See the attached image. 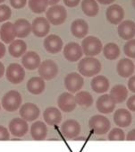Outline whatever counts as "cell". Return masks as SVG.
Instances as JSON below:
<instances>
[{
	"label": "cell",
	"mask_w": 135,
	"mask_h": 152,
	"mask_svg": "<svg viewBox=\"0 0 135 152\" xmlns=\"http://www.w3.org/2000/svg\"><path fill=\"white\" fill-rule=\"evenodd\" d=\"M5 66H4V64L0 61V78H1L3 76H4V74H5Z\"/></svg>",
	"instance_id": "obj_46"
},
{
	"label": "cell",
	"mask_w": 135,
	"mask_h": 152,
	"mask_svg": "<svg viewBox=\"0 0 135 152\" xmlns=\"http://www.w3.org/2000/svg\"><path fill=\"white\" fill-rule=\"evenodd\" d=\"M81 2V0H64V3L68 7H75Z\"/></svg>",
	"instance_id": "obj_41"
},
{
	"label": "cell",
	"mask_w": 135,
	"mask_h": 152,
	"mask_svg": "<svg viewBox=\"0 0 135 152\" xmlns=\"http://www.w3.org/2000/svg\"><path fill=\"white\" fill-rule=\"evenodd\" d=\"M82 10L87 16H95L98 13V5L96 0H83L82 2Z\"/></svg>",
	"instance_id": "obj_32"
},
{
	"label": "cell",
	"mask_w": 135,
	"mask_h": 152,
	"mask_svg": "<svg viewBox=\"0 0 135 152\" xmlns=\"http://www.w3.org/2000/svg\"><path fill=\"white\" fill-rule=\"evenodd\" d=\"M90 86L94 92L97 94H103L106 93L107 91H108L110 84H109V80L105 76L97 75L92 78L90 82Z\"/></svg>",
	"instance_id": "obj_23"
},
{
	"label": "cell",
	"mask_w": 135,
	"mask_h": 152,
	"mask_svg": "<svg viewBox=\"0 0 135 152\" xmlns=\"http://www.w3.org/2000/svg\"><path fill=\"white\" fill-rule=\"evenodd\" d=\"M131 3H132V6H133V7L135 8V0H131Z\"/></svg>",
	"instance_id": "obj_48"
},
{
	"label": "cell",
	"mask_w": 135,
	"mask_h": 152,
	"mask_svg": "<svg viewBox=\"0 0 135 152\" xmlns=\"http://www.w3.org/2000/svg\"><path fill=\"white\" fill-rule=\"evenodd\" d=\"M108 138L111 141H122L125 140V134L121 128H114L109 132Z\"/></svg>",
	"instance_id": "obj_35"
},
{
	"label": "cell",
	"mask_w": 135,
	"mask_h": 152,
	"mask_svg": "<svg viewBox=\"0 0 135 152\" xmlns=\"http://www.w3.org/2000/svg\"><path fill=\"white\" fill-rule=\"evenodd\" d=\"M126 140H129V141L135 140V129H133L131 132H129V133L126 136Z\"/></svg>",
	"instance_id": "obj_43"
},
{
	"label": "cell",
	"mask_w": 135,
	"mask_h": 152,
	"mask_svg": "<svg viewBox=\"0 0 135 152\" xmlns=\"http://www.w3.org/2000/svg\"><path fill=\"white\" fill-rule=\"evenodd\" d=\"M46 17L49 23L53 25H61L67 18V11L63 6L55 5L47 10Z\"/></svg>",
	"instance_id": "obj_5"
},
{
	"label": "cell",
	"mask_w": 135,
	"mask_h": 152,
	"mask_svg": "<svg viewBox=\"0 0 135 152\" xmlns=\"http://www.w3.org/2000/svg\"><path fill=\"white\" fill-rule=\"evenodd\" d=\"M9 132L10 133L17 138L23 137L29 131V125L27 121L22 118H14L9 124Z\"/></svg>",
	"instance_id": "obj_12"
},
{
	"label": "cell",
	"mask_w": 135,
	"mask_h": 152,
	"mask_svg": "<svg viewBox=\"0 0 135 152\" xmlns=\"http://www.w3.org/2000/svg\"><path fill=\"white\" fill-rule=\"evenodd\" d=\"M46 88L45 80L40 77H33L27 82V90L32 95H40Z\"/></svg>",
	"instance_id": "obj_24"
},
{
	"label": "cell",
	"mask_w": 135,
	"mask_h": 152,
	"mask_svg": "<svg viewBox=\"0 0 135 152\" xmlns=\"http://www.w3.org/2000/svg\"><path fill=\"white\" fill-rule=\"evenodd\" d=\"M15 31L13 23L6 22L0 28V38L5 43H11L15 40Z\"/></svg>",
	"instance_id": "obj_28"
},
{
	"label": "cell",
	"mask_w": 135,
	"mask_h": 152,
	"mask_svg": "<svg viewBox=\"0 0 135 152\" xmlns=\"http://www.w3.org/2000/svg\"><path fill=\"white\" fill-rule=\"evenodd\" d=\"M6 51V49L5 44L0 42V58H2L5 56Z\"/></svg>",
	"instance_id": "obj_44"
},
{
	"label": "cell",
	"mask_w": 135,
	"mask_h": 152,
	"mask_svg": "<svg viewBox=\"0 0 135 152\" xmlns=\"http://www.w3.org/2000/svg\"><path fill=\"white\" fill-rule=\"evenodd\" d=\"M103 53L104 56L109 59V60H114L117 58L120 55V49L117 44L114 42H109L106 44L103 48Z\"/></svg>",
	"instance_id": "obj_33"
},
{
	"label": "cell",
	"mask_w": 135,
	"mask_h": 152,
	"mask_svg": "<svg viewBox=\"0 0 135 152\" xmlns=\"http://www.w3.org/2000/svg\"><path fill=\"white\" fill-rule=\"evenodd\" d=\"M19 113L21 118L27 121H33L39 118L40 110V108L32 103H25L19 108Z\"/></svg>",
	"instance_id": "obj_11"
},
{
	"label": "cell",
	"mask_w": 135,
	"mask_h": 152,
	"mask_svg": "<svg viewBox=\"0 0 135 152\" xmlns=\"http://www.w3.org/2000/svg\"><path fill=\"white\" fill-rule=\"evenodd\" d=\"M5 1V0H0V4H1V3H3Z\"/></svg>",
	"instance_id": "obj_49"
},
{
	"label": "cell",
	"mask_w": 135,
	"mask_h": 152,
	"mask_svg": "<svg viewBox=\"0 0 135 152\" xmlns=\"http://www.w3.org/2000/svg\"><path fill=\"white\" fill-rule=\"evenodd\" d=\"M15 36L20 39H23L30 35L31 33V24L26 19H18L14 23Z\"/></svg>",
	"instance_id": "obj_26"
},
{
	"label": "cell",
	"mask_w": 135,
	"mask_h": 152,
	"mask_svg": "<svg viewBox=\"0 0 135 152\" xmlns=\"http://www.w3.org/2000/svg\"><path fill=\"white\" fill-rule=\"evenodd\" d=\"M10 139V132L6 127L0 125V141H6Z\"/></svg>",
	"instance_id": "obj_38"
},
{
	"label": "cell",
	"mask_w": 135,
	"mask_h": 152,
	"mask_svg": "<svg viewBox=\"0 0 135 152\" xmlns=\"http://www.w3.org/2000/svg\"><path fill=\"white\" fill-rule=\"evenodd\" d=\"M97 1L102 5H110V4L114 3L116 0H97Z\"/></svg>",
	"instance_id": "obj_45"
},
{
	"label": "cell",
	"mask_w": 135,
	"mask_h": 152,
	"mask_svg": "<svg viewBox=\"0 0 135 152\" xmlns=\"http://www.w3.org/2000/svg\"><path fill=\"white\" fill-rule=\"evenodd\" d=\"M6 79L10 83L14 85L20 84L23 81L25 77L24 68L18 63H12L6 69Z\"/></svg>",
	"instance_id": "obj_6"
},
{
	"label": "cell",
	"mask_w": 135,
	"mask_h": 152,
	"mask_svg": "<svg viewBox=\"0 0 135 152\" xmlns=\"http://www.w3.org/2000/svg\"><path fill=\"white\" fill-rule=\"evenodd\" d=\"M59 1H60V0H48V5H50V6H55L57 3H59Z\"/></svg>",
	"instance_id": "obj_47"
},
{
	"label": "cell",
	"mask_w": 135,
	"mask_h": 152,
	"mask_svg": "<svg viewBox=\"0 0 135 152\" xmlns=\"http://www.w3.org/2000/svg\"><path fill=\"white\" fill-rule=\"evenodd\" d=\"M50 31V23L47 18L37 17L31 23V33L37 37H44L48 34Z\"/></svg>",
	"instance_id": "obj_10"
},
{
	"label": "cell",
	"mask_w": 135,
	"mask_h": 152,
	"mask_svg": "<svg viewBox=\"0 0 135 152\" xmlns=\"http://www.w3.org/2000/svg\"><path fill=\"white\" fill-rule=\"evenodd\" d=\"M116 71L122 77H130L134 71V65L130 58H122L116 66Z\"/></svg>",
	"instance_id": "obj_27"
},
{
	"label": "cell",
	"mask_w": 135,
	"mask_h": 152,
	"mask_svg": "<svg viewBox=\"0 0 135 152\" xmlns=\"http://www.w3.org/2000/svg\"><path fill=\"white\" fill-rule=\"evenodd\" d=\"M128 88L130 89L131 92L135 93V76H132L130 77L128 81Z\"/></svg>",
	"instance_id": "obj_42"
},
{
	"label": "cell",
	"mask_w": 135,
	"mask_h": 152,
	"mask_svg": "<svg viewBox=\"0 0 135 152\" xmlns=\"http://www.w3.org/2000/svg\"><path fill=\"white\" fill-rule=\"evenodd\" d=\"M64 43L62 39L56 34H51L44 40V48L51 54H56L63 49Z\"/></svg>",
	"instance_id": "obj_19"
},
{
	"label": "cell",
	"mask_w": 135,
	"mask_h": 152,
	"mask_svg": "<svg viewBox=\"0 0 135 152\" xmlns=\"http://www.w3.org/2000/svg\"><path fill=\"white\" fill-rule=\"evenodd\" d=\"M12 15L10 7L6 5H0V23L7 21Z\"/></svg>",
	"instance_id": "obj_37"
},
{
	"label": "cell",
	"mask_w": 135,
	"mask_h": 152,
	"mask_svg": "<svg viewBox=\"0 0 135 152\" xmlns=\"http://www.w3.org/2000/svg\"><path fill=\"white\" fill-rule=\"evenodd\" d=\"M84 80L81 74L77 72L69 73L64 78V86L70 93H77L83 86Z\"/></svg>",
	"instance_id": "obj_9"
},
{
	"label": "cell",
	"mask_w": 135,
	"mask_h": 152,
	"mask_svg": "<svg viewBox=\"0 0 135 152\" xmlns=\"http://www.w3.org/2000/svg\"><path fill=\"white\" fill-rule=\"evenodd\" d=\"M118 35L123 40H131L135 36V23L131 20H125L118 25Z\"/></svg>",
	"instance_id": "obj_18"
},
{
	"label": "cell",
	"mask_w": 135,
	"mask_h": 152,
	"mask_svg": "<svg viewBox=\"0 0 135 152\" xmlns=\"http://www.w3.org/2000/svg\"><path fill=\"white\" fill-rule=\"evenodd\" d=\"M113 119L116 125L120 128H126L130 126L132 121V116L130 111L123 108L117 109L114 113Z\"/></svg>",
	"instance_id": "obj_17"
},
{
	"label": "cell",
	"mask_w": 135,
	"mask_h": 152,
	"mask_svg": "<svg viewBox=\"0 0 135 152\" xmlns=\"http://www.w3.org/2000/svg\"><path fill=\"white\" fill-rule=\"evenodd\" d=\"M126 105H127V108H128L130 111L135 112V95L130 96V98L127 100Z\"/></svg>",
	"instance_id": "obj_40"
},
{
	"label": "cell",
	"mask_w": 135,
	"mask_h": 152,
	"mask_svg": "<svg viewBox=\"0 0 135 152\" xmlns=\"http://www.w3.org/2000/svg\"><path fill=\"white\" fill-rule=\"evenodd\" d=\"M110 96L116 104L123 103L128 97V89L123 85H116L110 90Z\"/></svg>",
	"instance_id": "obj_30"
},
{
	"label": "cell",
	"mask_w": 135,
	"mask_h": 152,
	"mask_svg": "<svg viewBox=\"0 0 135 152\" xmlns=\"http://www.w3.org/2000/svg\"><path fill=\"white\" fill-rule=\"evenodd\" d=\"M29 7L35 14L44 13L48 6V0H29Z\"/></svg>",
	"instance_id": "obj_34"
},
{
	"label": "cell",
	"mask_w": 135,
	"mask_h": 152,
	"mask_svg": "<svg viewBox=\"0 0 135 152\" xmlns=\"http://www.w3.org/2000/svg\"><path fill=\"white\" fill-rule=\"evenodd\" d=\"M43 118L45 123L49 126H55L61 123L62 113L56 107H48L43 113Z\"/></svg>",
	"instance_id": "obj_22"
},
{
	"label": "cell",
	"mask_w": 135,
	"mask_h": 152,
	"mask_svg": "<svg viewBox=\"0 0 135 152\" xmlns=\"http://www.w3.org/2000/svg\"><path fill=\"white\" fill-rule=\"evenodd\" d=\"M103 45L99 39L94 36H88L83 39L82 42V49L83 54L88 57H94L98 55L102 50Z\"/></svg>",
	"instance_id": "obj_4"
},
{
	"label": "cell",
	"mask_w": 135,
	"mask_h": 152,
	"mask_svg": "<svg viewBox=\"0 0 135 152\" xmlns=\"http://www.w3.org/2000/svg\"><path fill=\"white\" fill-rule=\"evenodd\" d=\"M123 52L127 57L135 58V39H131L124 44Z\"/></svg>",
	"instance_id": "obj_36"
},
{
	"label": "cell",
	"mask_w": 135,
	"mask_h": 152,
	"mask_svg": "<svg viewBox=\"0 0 135 152\" xmlns=\"http://www.w3.org/2000/svg\"><path fill=\"white\" fill-rule=\"evenodd\" d=\"M30 136L34 140H44L48 135L47 124L41 121L33 123L30 129Z\"/></svg>",
	"instance_id": "obj_21"
},
{
	"label": "cell",
	"mask_w": 135,
	"mask_h": 152,
	"mask_svg": "<svg viewBox=\"0 0 135 152\" xmlns=\"http://www.w3.org/2000/svg\"><path fill=\"white\" fill-rule=\"evenodd\" d=\"M60 130L64 137H65L68 140H72V139H75L80 135L82 128L77 121L70 119L64 121L61 125Z\"/></svg>",
	"instance_id": "obj_8"
},
{
	"label": "cell",
	"mask_w": 135,
	"mask_h": 152,
	"mask_svg": "<svg viewBox=\"0 0 135 152\" xmlns=\"http://www.w3.org/2000/svg\"><path fill=\"white\" fill-rule=\"evenodd\" d=\"M83 51L82 46L77 42H69L64 48V56L70 62H76L82 57Z\"/></svg>",
	"instance_id": "obj_13"
},
{
	"label": "cell",
	"mask_w": 135,
	"mask_h": 152,
	"mask_svg": "<svg viewBox=\"0 0 135 152\" xmlns=\"http://www.w3.org/2000/svg\"><path fill=\"white\" fill-rule=\"evenodd\" d=\"M116 103L110 95H103L97 98L96 102L97 109L99 113L108 114L115 111Z\"/></svg>",
	"instance_id": "obj_15"
},
{
	"label": "cell",
	"mask_w": 135,
	"mask_h": 152,
	"mask_svg": "<svg viewBox=\"0 0 135 152\" xmlns=\"http://www.w3.org/2000/svg\"><path fill=\"white\" fill-rule=\"evenodd\" d=\"M27 0H10L11 6L15 9H21L25 7Z\"/></svg>",
	"instance_id": "obj_39"
},
{
	"label": "cell",
	"mask_w": 135,
	"mask_h": 152,
	"mask_svg": "<svg viewBox=\"0 0 135 152\" xmlns=\"http://www.w3.org/2000/svg\"><path fill=\"white\" fill-rule=\"evenodd\" d=\"M40 57L35 51H28L22 55V64L24 69L29 70H35L40 65Z\"/></svg>",
	"instance_id": "obj_16"
},
{
	"label": "cell",
	"mask_w": 135,
	"mask_h": 152,
	"mask_svg": "<svg viewBox=\"0 0 135 152\" xmlns=\"http://www.w3.org/2000/svg\"><path fill=\"white\" fill-rule=\"evenodd\" d=\"M22 103V98L21 94L16 90H11L7 92L2 98L1 104L2 107L6 112H15L17 111Z\"/></svg>",
	"instance_id": "obj_3"
},
{
	"label": "cell",
	"mask_w": 135,
	"mask_h": 152,
	"mask_svg": "<svg viewBox=\"0 0 135 152\" xmlns=\"http://www.w3.org/2000/svg\"><path fill=\"white\" fill-rule=\"evenodd\" d=\"M71 32L76 38H84L89 33V24L83 19H76L71 24Z\"/></svg>",
	"instance_id": "obj_25"
},
{
	"label": "cell",
	"mask_w": 135,
	"mask_h": 152,
	"mask_svg": "<svg viewBox=\"0 0 135 152\" xmlns=\"http://www.w3.org/2000/svg\"><path fill=\"white\" fill-rule=\"evenodd\" d=\"M0 110H1V105H0Z\"/></svg>",
	"instance_id": "obj_50"
},
{
	"label": "cell",
	"mask_w": 135,
	"mask_h": 152,
	"mask_svg": "<svg viewBox=\"0 0 135 152\" xmlns=\"http://www.w3.org/2000/svg\"><path fill=\"white\" fill-rule=\"evenodd\" d=\"M74 97H75L76 104L80 106L88 108L93 104V97L87 91H80V92H77Z\"/></svg>",
	"instance_id": "obj_31"
},
{
	"label": "cell",
	"mask_w": 135,
	"mask_h": 152,
	"mask_svg": "<svg viewBox=\"0 0 135 152\" xmlns=\"http://www.w3.org/2000/svg\"><path fill=\"white\" fill-rule=\"evenodd\" d=\"M26 50H27V45L21 39L13 41L8 48V51L10 55L14 58L22 57V55L26 52Z\"/></svg>",
	"instance_id": "obj_29"
},
{
	"label": "cell",
	"mask_w": 135,
	"mask_h": 152,
	"mask_svg": "<svg viewBox=\"0 0 135 152\" xmlns=\"http://www.w3.org/2000/svg\"><path fill=\"white\" fill-rule=\"evenodd\" d=\"M101 63L94 57H86L80 60L78 64V70L81 75L90 77L97 76L101 71Z\"/></svg>",
	"instance_id": "obj_1"
},
{
	"label": "cell",
	"mask_w": 135,
	"mask_h": 152,
	"mask_svg": "<svg viewBox=\"0 0 135 152\" xmlns=\"http://www.w3.org/2000/svg\"><path fill=\"white\" fill-rule=\"evenodd\" d=\"M58 108L64 113H71L76 108L75 97L70 92H64L58 96L57 99Z\"/></svg>",
	"instance_id": "obj_14"
},
{
	"label": "cell",
	"mask_w": 135,
	"mask_h": 152,
	"mask_svg": "<svg viewBox=\"0 0 135 152\" xmlns=\"http://www.w3.org/2000/svg\"><path fill=\"white\" fill-rule=\"evenodd\" d=\"M58 74V67L56 63L51 59L42 61L39 67V75L44 80L54 79Z\"/></svg>",
	"instance_id": "obj_7"
},
{
	"label": "cell",
	"mask_w": 135,
	"mask_h": 152,
	"mask_svg": "<svg viewBox=\"0 0 135 152\" xmlns=\"http://www.w3.org/2000/svg\"><path fill=\"white\" fill-rule=\"evenodd\" d=\"M89 126L91 132L96 135H105L110 128L111 124L108 118L101 114H96L92 116L89 121Z\"/></svg>",
	"instance_id": "obj_2"
},
{
	"label": "cell",
	"mask_w": 135,
	"mask_h": 152,
	"mask_svg": "<svg viewBox=\"0 0 135 152\" xmlns=\"http://www.w3.org/2000/svg\"><path fill=\"white\" fill-rule=\"evenodd\" d=\"M106 16L110 23L119 24L124 17V10L119 5H112L107 9Z\"/></svg>",
	"instance_id": "obj_20"
}]
</instances>
